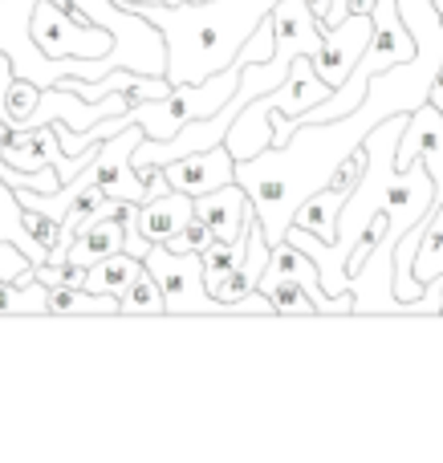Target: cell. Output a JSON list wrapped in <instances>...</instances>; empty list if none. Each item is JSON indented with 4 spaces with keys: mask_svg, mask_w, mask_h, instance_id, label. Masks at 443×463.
Listing matches in <instances>:
<instances>
[{
    "mask_svg": "<svg viewBox=\"0 0 443 463\" xmlns=\"http://www.w3.org/2000/svg\"><path fill=\"white\" fill-rule=\"evenodd\" d=\"M143 269L155 277L163 293V313H232L224 301L208 293L200 269V252H171L167 244H151L143 256Z\"/></svg>",
    "mask_w": 443,
    "mask_h": 463,
    "instance_id": "cell-2",
    "label": "cell"
},
{
    "mask_svg": "<svg viewBox=\"0 0 443 463\" xmlns=\"http://www.w3.org/2000/svg\"><path fill=\"white\" fill-rule=\"evenodd\" d=\"M192 203H195V216L216 232V240H240L244 232H249V220L257 216L249 192H244L236 179L224 187H216V192L200 195V200H192Z\"/></svg>",
    "mask_w": 443,
    "mask_h": 463,
    "instance_id": "cell-9",
    "label": "cell"
},
{
    "mask_svg": "<svg viewBox=\"0 0 443 463\" xmlns=\"http://www.w3.org/2000/svg\"><path fill=\"white\" fill-rule=\"evenodd\" d=\"M138 269H143V260L118 248V252H110V256H102V260L90 264V269H86V280H81V288H86V293H102V297H118L122 288L135 280Z\"/></svg>",
    "mask_w": 443,
    "mask_h": 463,
    "instance_id": "cell-14",
    "label": "cell"
},
{
    "mask_svg": "<svg viewBox=\"0 0 443 463\" xmlns=\"http://www.w3.org/2000/svg\"><path fill=\"white\" fill-rule=\"evenodd\" d=\"M240 260H244V236L240 240H212L208 248H200V269H203L208 293H212V285H216L228 269H236Z\"/></svg>",
    "mask_w": 443,
    "mask_h": 463,
    "instance_id": "cell-18",
    "label": "cell"
},
{
    "mask_svg": "<svg viewBox=\"0 0 443 463\" xmlns=\"http://www.w3.org/2000/svg\"><path fill=\"white\" fill-rule=\"evenodd\" d=\"M363 171H366V146L358 143L354 151H350L346 159L338 163V171L330 175V184H325V187H334L338 195H350V192H354V184L363 179Z\"/></svg>",
    "mask_w": 443,
    "mask_h": 463,
    "instance_id": "cell-23",
    "label": "cell"
},
{
    "mask_svg": "<svg viewBox=\"0 0 443 463\" xmlns=\"http://www.w3.org/2000/svg\"><path fill=\"white\" fill-rule=\"evenodd\" d=\"M342 203H346V195H338L334 187H322V192H314L309 200L293 203L289 224L306 228L309 236H317L322 244H338V216H342Z\"/></svg>",
    "mask_w": 443,
    "mask_h": 463,
    "instance_id": "cell-11",
    "label": "cell"
},
{
    "mask_svg": "<svg viewBox=\"0 0 443 463\" xmlns=\"http://www.w3.org/2000/svg\"><path fill=\"white\" fill-rule=\"evenodd\" d=\"M29 41L45 57H102L118 45V33L102 24H81L65 13L61 0H33L29 5Z\"/></svg>",
    "mask_w": 443,
    "mask_h": 463,
    "instance_id": "cell-1",
    "label": "cell"
},
{
    "mask_svg": "<svg viewBox=\"0 0 443 463\" xmlns=\"http://www.w3.org/2000/svg\"><path fill=\"white\" fill-rule=\"evenodd\" d=\"M138 138H143V127H138V122H130V127L114 130L110 143L98 146L94 163H90V179H94V184L102 187L110 200H127V203H143L146 200L143 175L130 167V151L138 146Z\"/></svg>",
    "mask_w": 443,
    "mask_h": 463,
    "instance_id": "cell-3",
    "label": "cell"
},
{
    "mask_svg": "<svg viewBox=\"0 0 443 463\" xmlns=\"http://www.w3.org/2000/svg\"><path fill=\"white\" fill-rule=\"evenodd\" d=\"M118 313H143V317L163 313V293H159V285H155V277L146 269H138L135 280L118 293Z\"/></svg>",
    "mask_w": 443,
    "mask_h": 463,
    "instance_id": "cell-17",
    "label": "cell"
},
{
    "mask_svg": "<svg viewBox=\"0 0 443 463\" xmlns=\"http://www.w3.org/2000/svg\"><path fill=\"white\" fill-rule=\"evenodd\" d=\"M428 102L436 106V110H443V57L436 65V78H431V86H428Z\"/></svg>",
    "mask_w": 443,
    "mask_h": 463,
    "instance_id": "cell-26",
    "label": "cell"
},
{
    "mask_svg": "<svg viewBox=\"0 0 443 463\" xmlns=\"http://www.w3.org/2000/svg\"><path fill=\"white\" fill-rule=\"evenodd\" d=\"M21 220H24V232H29V236L37 240L41 248H53V240H57V220L41 216V212H33V208H21Z\"/></svg>",
    "mask_w": 443,
    "mask_h": 463,
    "instance_id": "cell-25",
    "label": "cell"
},
{
    "mask_svg": "<svg viewBox=\"0 0 443 463\" xmlns=\"http://www.w3.org/2000/svg\"><path fill=\"white\" fill-rule=\"evenodd\" d=\"M374 33V16L371 13H350L346 21H338L334 29H322V41L314 49V73L325 81L330 90H338L346 81V73L354 70V61L363 57L366 41Z\"/></svg>",
    "mask_w": 443,
    "mask_h": 463,
    "instance_id": "cell-4",
    "label": "cell"
},
{
    "mask_svg": "<svg viewBox=\"0 0 443 463\" xmlns=\"http://www.w3.org/2000/svg\"><path fill=\"white\" fill-rule=\"evenodd\" d=\"M330 94H334V90L314 73V61H309V53H297V57L289 61V73H285L281 86H273L269 94L252 98V102H260V106H277L281 114L297 118V114H306V110H309V106L325 102Z\"/></svg>",
    "mask_w": 443,
    "mask_h": 463,
    "instance_id": "cell-8",
    "label": "cell"
},
{
    "mask_svg": "<svg viewBox=\"0 0 443 463\" xmlns=\"http://www.w3.org/2000/svg\"><path fill=\"white\" fill-rule=\"evenodd\" d=\"M439 313H443V297H439Z\"/></svg>",
    "mask_w": 443,
    "mask_h": 463,
    "instance_id": "cell-28",
    "label": "cell"
},
{
    "mask_svg": "<svg viewBox=\"0 0 443 463\" xmlns=\"http://www.w3.org/2000/svg\"><path fill=\"white\" fill-rule=\"evenodd\" d=\"M411 163H423L436 184V195H443V110L423 98L415 114H407V127L395 146V171H407Z\"/></svg>",
    "mask_w": 443,
    "mask_h": 463,
    "instance_id": "cell-6",
    "label": "cell"
},
{
    "mask_svg": "<svg viewBox=\"0 0 443 463\" xmlns=\"http://www.w3.org/2000/svg\"><path fill=\"white\" fill-rule=\"evenodd\" d=\"M0 277H8V280H29L33 277V260L16 244H8V240H0Z\"/></svg>",
    "mask_w": 443,
    "mask_h": 463,
    "instance_id": "cell-24",
    "label": "cell"
},
{
    "mask_svg": "<svg viewBox=\"0 0 443 463\" xmlns=\"http://www.w3.org/2000/svg\"><path fill=\"white\" fill-rule=\"evenodd\" d=\"M379 0H350V13H371Z\"/></svg>",
    "mask_w": 443,
    "mask_h": 463,
    "instance_id": "cell-27",
    "label": "cell"
},
{
    "mask_svg": "<svg viewBox=\"0 0 443 463\" xmlns=\"http://www.w3.org/2000/svg\"><path fill=\"white\" fill-rule=\"evenodd\" d=\"M8 313H13V317H41V313H45V317H49V288L41 285L37 277L16 280V288H13V305H8Z\"/></svg>",
    "mask_w": 443,
    "mask_h": 463,
    "instance_id": "cell-20",
    "label": "cell"
},
{
    "mask_svg": "<svg viewBox=\"0 0 443 463\" xmlns=\"http://www.w3.org/2000/svg\"><path fill=\"white\" fill-rule=\"evenodd\" d=\"M37 98H41L37 81L8 78V86H5V122H8V127H21V122L37 110Z\"/></svg>",
    "mask_w": 443,
    "mask_h": 463,
    "instance_id": "cell-19",
    "label": "cell"
},
{
    "mask_svg": "<svg viewBox=\"0 0 443 463\" xmlns=\"http://www.w3.org/2000/svg\"><path fill=\"white\" fill-rule=\"evenodd\" d=\"M257 288L269 297V305H273V317H314V301H309V293H306V285H301V280L281 277V272H273L265 264Z\"/></svg>",
    "mask_w": 443,
    "mask_h": 463,
    "instance_id": "cell-15",
    "label": "cell"
},
{
    "mask_svg": "<svg viewBox=\"0 0 443 463\" xmlns=\"http://www.w3.org/2000/svg\"><path fill=\"white\" fill-rule=\"evenodd\" d=\"M371 16H374V33H371V41H366L363 57L354 61L358 70L379 78V73H387L391 65L415 61V33H411V24L399 16L395 0H379V5L371 8Z\"/></svg>",
    "mask_w": 443,
    "mask_h": 463,
    "instance_id": "cell-7",
    "label": "cell"
},
{
    "mask_svg": "<svg viewBox=\"0 0 443 463\" xmlns=\"http://www.w3.org/2000/svg\"><path fill=\"white\" fill-rule=\"evenodd\" d=\"M212 240H216V232H212L208 224H203L200 216H192L184 228L175 232V236H167V240H163V244H167L171 252H200V248H208Z\"/></svg>",
    "mask_w": 443,
    "mask_h": 463,
    "instance_id": "cell-22",
    "label": "cell"
},
{
    "mask_svg": "<svg viewBox=\"0 0 443 463\" xmlns=\"http://www.w3.org/2000/svg\"><path fill=\"white\" fill-rule=\"evenodd\" d=\"M0 240H8V244H16L24 256H29L33 264H41L49 256V248H41L37 240L24 232V220H21V203H16V192L0 179Z\"/></svg>",
    "mask_w": 443,
    "mask_h": 463,
    "instance_id": "cell-16",
    "label": "cell"
},
{
    "mask_svg": "<svg viewBox=\"0 0 443 463\" xmlns=\"http://www.w3.org/2000/svg\"><path fill=\"white\" fill-rule=\"evenodd\" d=\"M411 277L423 280V285L443 277V195L431 200L428 216H423V236H419V248H415Z\"/></svg>",
    "mask_w": 443,
    "mask_h": 463,
    "instance_id": "cell-13",
    "label": "cell"
},
{
    "mask_svg": "<svg viewBox=\"0 0 443 463\" xmlns=\"http://www.w3.org/2000/svg\"><path fill=\"white\" fill-rule=\"evenodd\" d=\"M33 277L45 288H81L86 269L73 260H41V264H33Z\"/></svg>",
    "mask_w": 443,
    "mask_h": 463,
    "instance_id": "cell-21",
    "label": "cell"
},
{
    "mask_svg": "<svg viewBox=\"0 0 443 463\" xmlns=\"http://www.w3.org/2000/svg\"><path fill=\"white\" fill-rule=\"evenodd\" d=\"M192 216H195L192 195L171 192V187L163 195H151V200H143V203H138V212H135L138 232H143L151 244H163L167 236H175V232L184 228Z\"/></svg>",
    "mask_w": 443,
    "mask_h": 463,
    "instance_id": "cell-10",
    "label": "cell"
},
{
    "mask_svg": "<svg viewBox=\"0 0 443 463\" xmlns=\"http://www.w3.org/2000/svg\"><path fill=\"white\" fill-rule=\"evenodd\" d=\"M118 248H122V220L118 216H102V220H94L90 228H81L78 236H73V244L65 248V260L90 269L94 260L118 252Z\"/></svg>",
    "mask_w": 443,
    "mask_h": 463,
    "instance_id": "cell-12",
    "label": "cell"
},
{
    "mask_svg": "<svg viewBox=\"0 0 443 463\" xmlns=\"http://www.w3.org/2000/svg\"><path fill=\"white\" fill-rule=\"evenodd\" d=\"M159 171H163V179H167L171 192H184V195H192V200H200V195L232 184L236 159L224 143H212V146H203V151L175 155V159H167Z\"/></svg>",
    "mask_w": 443,
    "mask_h": 463,
    "instance_id": "cell-5",
    "label": "cell"
}]
</instances>
